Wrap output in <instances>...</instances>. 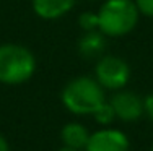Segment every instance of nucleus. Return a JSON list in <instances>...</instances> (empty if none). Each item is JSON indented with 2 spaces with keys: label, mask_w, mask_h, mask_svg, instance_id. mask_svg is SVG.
<instances>
[{
  "label": "nucleus",
  "mask_w": 153,
  "mask_h": 151,
  "mask_svg": "<svg viewBox=\"0 0 153 151\" xmlns=\"http://www.w3.org/2000/svg\"><path fill=\"white\" fill-rule=\"evenodd\" d=\"M106 89L94 77H75L64 86L60 101L64 107L74 116H91L94 110L106 102Z\"/></svg>",
  "instance_id": "obj_1"
},
{
  "label": "nucleus",
  "mask_w": 153,
  "mask_h": 151,
  "mask_svg": "<svg viewBox=\"0 0 153 151\" xmlns=\"http://www.w3.org/2000/svg\"><path fill=\"white\" fill-rule=\"evenodd\" d=\"M96 15L98 31L106 38H124L130 34L142 16L134 0H103Z\"/></svg>",
  "instance_id": "obj_2"
},
{
  "label": "nucleus",
  "mask_w": 153,
  "mask_h": 151,
  "mask_svg": "<svg viewBox=\"0 0 153 151\" xmlns=\"http://www.w3.org/2000/svg\"><path fill=\"white\" fill-rule=\"evenodd\" d=\"M38 68L36 55L16 42L0 44V83L16 86L30 81Z\"/></svg>",
  "instance_id": "obj_3"
},
{
  "label": "nucleus",
  "mask_w": 153,
  "mask_h": 151,
  "mask_svg": "<svg viewBox=\"0 0 153 151\" xmlns=\"http://www.w3.org/2000/svg\"><path fill=\"white\" fill-rule=\"evenodd\" d=\"M94 80L108 91H119L130 80V67L117 55H101L94 65Z\"/></svg>",
  "instance_id": "obj_4"
},
{
  "label": "nucleus",
  "mask_w": 153,
  "mask_h": 151,
  "mask_svg": "<svg viewBox=\"0 0 153 151\" xmlns=\"http://www.w3.org/2000/svg\"><path fill=\"white\" fill-rule=\"evenodd\" d=\"M109 104L114 109L116 119L122 122H135L145 114L143 99L134 91L129 89H119L109 98Z\"/></svg>",
  "instance_id": "obj_5"
},
{
  "label": "nucleus",
  "mask_w": 153,
  "mask_h": 151,
  "mask_svg": "<svg viewBox=\"0 0 153 151\" xmlns=\"http://www.w3.org/2000/svg\"><path fill=\"white\" fill-rule=\"evenodd\" d=\"M130 140L119 128L103 127L90 133L85 151H129Z\"/></svg>",
  "instance_id": "obj_6"
},
{
  "label": "nucleus",
  "mask_w": 153,
  "mask_h": 151,
  "mask_svg": "<svg viewBox=\"0 0 153 151\" xmlns=\"http://www.w3.org/2000/svg\"><path fill=\"white\" fill-rule=\"evenodd\" d=\"M78 0H31L34 15L46 21H56L67 16L76 7Z\"/></svg>",
  "instance_id": "obj_7"
},
{
  "label": "nucleus",
  "mask_w": 153,
  "mask_h": 151,
  "mask_svg": "<svg viewBox=\"0 0 153 151\" xmlns=\"http://www.w3.org/2000/svg\"><path fill=\"white\" fill-rule=\"evenodd\" d=\"M106 39L108 38L100 31L83 33L76 47H78V52L82 54V57H85V59H94V57L100 59L106 49Z\"/></svg>",
  "instance_id": "obj_8"
},
{
  "label": "nucleus",
  "mask_w": 153,
  "mask_h": 151,
  "mask_svg": "<svg viewBox=\"0 0 153 151\" xmlns=\"http://www.w3.org/2000/svg\"><path fill=\"white\" fill-rule=\"evenodd\" d=\"M90 138V132L85 125L78 124V122H68L67 125H64V128L60 130V140L62 145L70 146L75 150H85L86 143Z\"/></svg>",
  "instance_id": "obj_9"
},
{
  "label": "nucleus",
  "mask_w": 153,
  "mask_h": 151,
  "mask_svg": "<svg viewBox=\"0 0 153 151\" xmlns=\"http://www.w3.org/2000/svg\"><path fill=\"white\" fill-rule=\"evenodd\" d=\"M93 119L98 122L100 125H103V127H108V125H111L112 122L116 120V114H114V109L111 107V104H109V101H106L104 104H101L100 107H98L96 110L91 114Z\"/></svg>",
  "instance_id": "obj_10"
},
{
  "label": "nucleus",
  "mask_w": 153,
  "mask_h": 151,
  "mask_svg": "<svg viewBox=\"0 0 153 151\" xmlns=\"http://www.w3.org/2000/svg\"><path fill=\"white\" fill-rule=\"evenodd\" d=\"M78 26L82 28L83 33L98 31V15H96V12H83V13H80Z\"/></svg>",
  "instance_id": "obj_11"
},
{
  "label": "nucleus",
  "mask_w": 153,
  "mask_h": 151,
  "mask_svg": "<svg viewBox=\"0 0 153 151\" xmlns=\"http://www.w3.org/2000/svg\"><path fill=\"white\" fill-rule=\"evenodd\" d=\"M142 16L153 20V0H134Z\"/></svg>",
  "instance_id": "obj_12"
},
{
  "label": "nucleus",
  "mask_w": 153,
  "mask_h": 151,
  "mask_svg": "<svg viewBox=\"0 0 153 151\" xmlns=\"http://www.w3.org/2000/svg\"><path fill=\"white\" fill-rule=\"evenodd\" d=\"M143 109H145V114L148 116V119L153 122V93H150L148 96L143 98Z\"/></svg>",
  "instance_id": "obj_13"
},
{
  "label": "nucleus",
  "mask_w": 153,
  "mask_h": 151,
  "mask_svg": "<svg viewBox=\"0 0 153 151\" xmlns=\"http://www.w3.org/2000/svg\"><path fill=\"white\" fill-rule=\"evenodd\" d=\"M0 151H10L8 141L5 140V136H3V135H0Z\"/></svg>",
  "instance_id": "obj_14"
},
{
  "label": "nucleus",
  "mask_w": 153,
  "mask_h": 151,
  "mask_svg": "<svg viewBox=\"0 0 153 151\" xmlns=\"http://www.w3.org/2000/svg\"><path fill=\"white\" fill-rule=\"evenodd\" d=\"M59 151H78V150H75V148H70V146H65V145H62V148Z\"/></svg>",
  "instance_id": "obj_15"
},
{
  "label": "nucleus",
  "mask_w": 153,
  "mask_h": 151,
  "mask_svg": "<svg viewBox=\"0 0 153 151\" xmlns=\"http://www.w3.org/2000/svg\"><path fill=\"white\" fill-rule=\"evenodd\" d=\"M86 2H101V0H86Z\"/></svg>",
  "instance_id": "obj_16"
},
{
  "label": "nucleus",
  "mask_w": 153,
  "mask_h": 151,
  "mask_svg": "<svg viewBox=\"0 0 153 151\" xmlns=\"http://www.w3.org/2000/svg\"><path fill=\"white\" fill-rule=\"evenodd\" d=\"M150 151H153V143H152V148H150Z\"/></svg>",
  "instance_id": "obj_17"
}]
</instances>
